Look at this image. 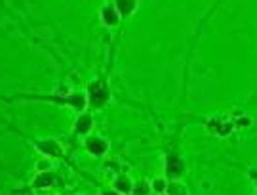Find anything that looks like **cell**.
<instances>
[{
    "label": "cell",
    "instance_id": "6da1fadb",
    "mask_svg": "<svg viewBox=\"0 0 257 195\" xmlns=\"http://www.w3.org/2000/svg\"><path fill=\"white\" fill-rule=\"evenodd\" d=\"M88 92H90V102L95 107H101L111 98V92H109V86H107L105 81H93L88 86Z\"/></svg>",
    "mask_w": 257,
    "mask_h": 195
},
{
    "label": "cell",
    "instance_id": "7a4b0ae2",
    "mask_svg": "<svg viewBox=\"0 0 257 195\" xmlns=\"http://www.w3.org/2000/svg\"><path fill=\"white\" fill-rule=\"evenodd\" d=\"M36 149L42 155H46V157H59V155H63V147L55 142L53 138H46L44 142H38L36 143Z\"/></svg>",
    "mask_w": 257,
    "mask_h": 195
},
{
    "label": "cell",
    "instance_id": "3957f363",
    "mask_svg": "<svg viewBox=\"0 0 257 195\" xmlns=\"http://www.w3.org/2000/svg\"><path fill=\"white\" fill-rule=\"evenodd\" d=\"M208 130L210 132H213V134H217V136H229L233 130H234V124L233 123H225L221 119H211V121H208Z\"/></svg>",
    "mask_w": 257,
    "mask_h": 195
},
{
    "label": "cell",
    "instance_id": "277c9868",
    "mask_svg": "<svg viewBox=\"0 0 257 195\" xmlns=\"http://www.w3.org/2000/svg\"><path fill=\"white\" fill-rule=\"evenodd\" d=\"M166 172H168V176L171 178L181 176V174L185 172V163H183V159L177 157V155H170L168 161H166Z\"/></svg>",
    "mask_w": 257,
    "mask_h": 195
},
{
    "label": "cell",
    "instance_id": "5b68a950",
    "mask_svg": "<svg viewBox=\"0 0 257 195\" xmlns=\"http://www.w3.org/2000/svg\"><path fill=\"white\" fill-rule=\"evenodd\" d=\"M86 149H88L92 155L101 157V155H105V153L109 151V143L105 142L103 138H88V140H86Z\"/></svg>",
    "mask_w": 257,
    "mask_h": 195
},
{
    "label": "cell",
    "instance_id": "8992f818",
    "mask_svg": "<svg viewBox=\"0 0 257 195\" xmlns=\"http://www.w3.org/2000/svg\"><path fill=\"white\" fill-rule=\"evenodd\" d=\"M101 19H103V23H105V25H109V27L118 25L120 16H118V12H117V8H115V4H107V6H103L101 8Z\"/></svg>",
    "mask_w": 257,
    "mask_h": 195
},
{
    "label": "cell",
    "instance_id": "52a82bcc",
    "mask_svg": "<svg viewBox=\"0 0 257 195\" xmlns=\"http://www.w3.org/2000/svg\"><path fill=\"white\" fill-rule=\"evenodd\" d=\"M115 8H117L120 18H130L137 10V2H134V0H120V2H115Z\"/></svg>",
    "mask_w": 257,
    "mask_h": 195
},
{
    "label": "cell",
    "instance_id": "ba28073f",
    "mask_svg": "<svg viewBox=\"0 0 257 195\" xmlns=\"http://www.w3.org/2000/svg\"><path fill=\"white\" fill-rule=\"evenodd\" d=\"M132 186H134L132 180H130L128 176H124V174H122V176H117L115 178V182H113V190L118 192L120 195L132 194V190H134Z\"/></svg>",
    "mask_w": 257,
    "mask_h": 195
},
{
    "label": "cell",
    "instance_id": "9c48e42d",
    "mask_svg": "<svg viewBox=\"0 0 257 195\" xmlns=\"http://www.w3.org/2000/svg\"><path fill=\"white\" fill-rule=\"evenodd\" d=\"M92 126H93V119H92V115L84 113V115L78 117V121H76V124H74V130H76L78 134H88V132L92 130Z\"/></svg>",
    "mask_w": 257,
    "mask_h": 195
},
{
    "label": "cell",
    "instance_id": "30bf717a",
    "mask_svg": "<svg viewBox=\"0 0 257 195\" xmlns=\"http://www.w3.org/2000/svg\"><path fill=\"white\" fill-rule=\"evenodd\" d=\"M53 182H55V176H53L51 172H40V174L33 180V188L34 190H40V188H50Z\"/></svg>",
    "mask_w": 257,
    "mask_h": 195
},
{
    "label": "cell",
    "instance_id": "8fae6325",
    "mask_svg": "<svg viewBox=\"0 0 257 195\" xmlns=\"http://www.w3.org/2000/svg\"><path fill=\"white\" fill-rule=\"evenodd\" d=\"M65 104L72 106L76 111H82V109L86 107V104H88V100H86L84 94H74V96H70V98L65 100Z\"/></svg>",
    "mask_w": 257,
    "mask_h": 195
},
{
    "label": "cell",
    "instance_id": "7c38bea8",
    "mask_svg": "<svg viewBox=\"0 0 257 195\" xmlns=\"http://www.w3.org/2000/svg\"><path fill=\"white\" fill-rule=\"evenodd\" d=\"M166 195H188V192L181 182L173 180V182H170V184L166 186Z\"/></svg>",
    "mask_w": 257,
    "mask_h": 195
},
{
    "label": "cell",
    "instance_id": "4fadbf2b",
    "mask_svg": "<svg viewBox=\"0 0 257 195\" xmlns=\"http://www.w3.org/2000/svg\"><path fill=\"white\" fill-rule=\"evenodd\" d=\"M151 190H153V188H151V186H149L145 180H141V182H137L136 188L132 190V195H147L149 192H151Z\"/></svg>",
    "mask_w": 257,
    "mask_h": 195
},
{
    "label": "cell",
    "instance_id": "5bb4252c",
    "mask_svg": "<svg viewBox=\"0 0 257 195\" xmlns=\"http://www.w3.org/2000/svg\"><path fill=\"white\" fill-rule=\"evenodd\" d=\"M151 186H153V190L156 192V194H164L168 184H166V180H164V178H156Z\"/></svg>",
    "mask_w": 257,
    "mask_h": 195
},
{
    "label": "cell",
    "instance_id": "9a60e30c",
    "mask_svg": "<svg viewBox=\"0 0 257 195\" xmlns=\"http://www.w3.org/2000/svg\"><path fill=\"white\" fill-rule=\"evenodd\" d=\"M234 126H244V128H248V126H252L254 124V119L252 117H248V115H242V117H238L236 121H234Z\"/></svg>",
    "mask_w": 257,
    "mask_h": 195
},
{
    "label": "cell",
    "instance_id": "2e32d148",
    "mask_svg": "<svg viewBox=\"0 0 257 195\" xmlns=\"http://www.w3.org/2000/svg\"><path fill=\"white\" fill-rule=\"evenodd\" d=\"M50 167H51V163L48 159L38 161V163H36V170H38V172H50Z\"/></svg>",
    "mask_w": 257,
    "mask_h": 195
},
{
    "label": "cell",
    "instance_id": "e0dca14e",
    "mask_svg": "<svg viewBox=\"0 0 257 195\" xmlns=\"http://www.w3.org/2000/svg\"><path fill=\"white\" fill-rule=\"evenodd\" d=\"M103 195H120L118 192H115V190H113V192H107V194H103Z\"/></svg>",
    "mask_w": 257,
    "mask_h": 195
}]
</instances>
